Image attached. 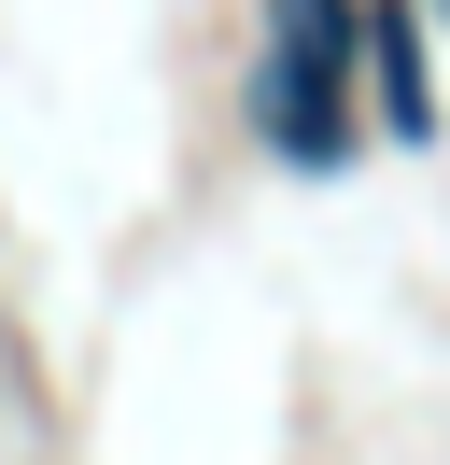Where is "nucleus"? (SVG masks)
Wrapping results in <instances>:
<instances>
[{"label": "nucleus", "mask_w": 450, "mask_h": 465, "mask_svg": "<svg viewBox=\"0 0 450 465\" xmlns=\"http://www.w3.org/2000/svg\"><path fill=\"white\" fill-rule=\"evenodd\" d=\"M352 0H268V85H253V114H268V142L296 155V170H338V142H352Z\"/></svg>", "instance_id": "f257e3e1"}, {"label": "nucleus", "mask_w": 450, "mask_h": 465, "mask_svg": "<svg viewBox=\"0 0 450 465\" xmlns=\"http://www.w3.org/2000/svg\"><path fill=\"white\" fill-rule=\"evenodd\" d=\"M366 57H380V127H394V142H422V127H436V85H422V29L394 15V0L366 15Z\"/></svg>", "instance_id": "f03ea898"}]
</instances>
